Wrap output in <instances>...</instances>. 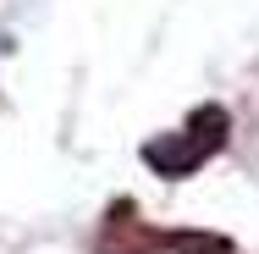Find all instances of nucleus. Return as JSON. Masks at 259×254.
<instances>
[{"instance_id": "1", "label": "nucleus", "mask_w": 259, "mask_h": 254, "mask_svg": "<svg viewBox=\"0 0 259 254\" xmlns=\"http://www.w3.org/2000/svg\"><path fill=\"white\" fill-rule=\"evenodd\" d=\"M226 127H232L226 105H199L182 133H165V138L144 144V166H155L160 177H193L209 155L226 144Z\"/></svg>"}, {"instance_id": "2", "label": "nucleus", "mask_w": 259, "mask_h": 254, "mask_svg": "<svg viewBox=\"0 0 259 254\" xmlns=\"http://www.w3.org/2000/svg\"><path fill=\"white\" fill-rule=\"evenodd\" d=\"M160 249H165V232L144 227L133 199H116L110 210H105V227H100L94 254H160Z\"/></svg>"}, {"instance_id": "3", "label": "nucleus", "mask_w": 259, "mask_h": 254, "mask_svg": "<svg viewBox=\"0 0 259 254\" xmlns=\"http://www.w3.org/2000/svg\"><path fill=\"white\" fill-rule=\"evenodd\" d=\"M165 249H171V254H237V243H232V238H221V232L182 227V232H165Z\"/></svg>"}]
</instances>
